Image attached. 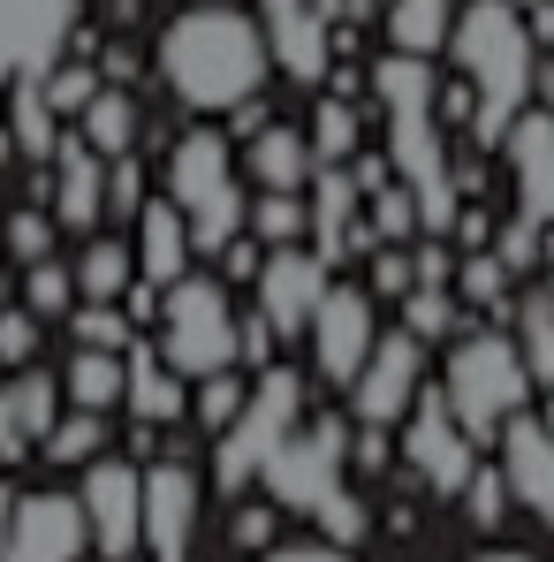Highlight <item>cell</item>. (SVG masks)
I'll use <instances>...</instances> for the list:
<instances>
[{
	"mask_svg": "<svg viewBox=\"0 0 554 562\" xmlns=\"http://www.w3.org/2000/svg\"><path fill=\"white\" fill-rule=\"evenodd\" d=\"M478 562H532V555H478Z\"/></svg>",
	"mask_w": 554,
	"mask_h": 562,
	"instance_id": "681fc988",
	"label": "cell"
},
{
	"mask_svg": "<svg viewBox=\"0 0 554 562\" xmlns=\"http://www.w3.org/2000/svg\"><path fill=\"white\" fill-rule=\"evenodd\" d=\"M463 502H471V517H478V525H501V502H509V479H501V471H471V486H463Z\"/></svg>",
	"mask_w": 554,
	"mask_h": 562,
	"instance_id": "7bdbcfd3",
	"label": "cell"
},
{
	"mask_svg": "<svg viewBox=\"0 0 554 562\" xmlns=\"http://www.w3.org/2000/svg\"><path fill=\"white\" fill-rule=\"evenodd\" d=\"M501 479H509V494L540 517V525H554V426H540V418H509L501 426Z\"/></svg>",
	"mask_w": 554,
	"mask_h": 562,
	"instance_id": "ac0fdd59",
	"label": "cell"
},
{
	"mask_svg": "<svg viewBox=\"0 0 554 562\" xmlns=\"http://www.w3.org/2000/svg\"><path fill=\"white\" fill-rule=\"evenodd\" d=\"M441 395H449V411L463 418V434L471 441H501V426L524 411V395H532V366H524V350L517 342H501V335H471L449 350V380H441Z\"/></svg>",
	"mask_w": 554,
	"mask_h": 562,
	"instance_id": "8992f818",
	"label": "cell"
},
{
	"mask_svg": "<svg viewBox=\"0 0 554 562\" xmlns=\"http://www.w3.org/2000/svg\"><path fill=\"white\" fill-rule=\"evenodd\" d=\"M8 525H15V486H0V562H8Z\"/></svg>",
	"mask_w": 554,
	"mask_h": 562,
	"instance_id": "c3c4849f",
	"label": "cell"
},
{
	"mask_svg": "<svg viewBox=\"0 0 554 562\" xmlns=\"http://www.w3.org/2000/svg\"><path fill=\"white\" fill-rule=\"evenodd\" d=\"M99 85H106V77H99V69H84V61H54V69H46V99H54L61 114H84Z\"/></svg>",
	"mask_w": 554,
	"mask_h": 562,
	"instance_id": "74e56055",
	"label": "cell"
},
{
	"mask_svg": "<svg viewBox=\"0 0 554 562\" xmlns=\"http://www.w3.org/2000/svg\"><path fill=\"white\" fill-rule=\"evenodd\" d=\"M403 457H410V471H418L433 494H463L471 471H478V441L463 434L449 395H418L410 418H403Z\"/></svg>",
	"mask_w": 554,
	"mask_h": 562,
	"instance_id": "8fae6325",
	"label": "cell"
},
{
	"mask_svg": "<svg viewBox=\"0 0 554 562\" xmlns=\"http://www.w3.org/2000/svg\"><path fill=\"white\" fill-rule=\"evenodd\" d=\"M190 259H197V244H190L183 205L176 198H145V213H137V274L176 289L190 274Z\"/></svg>",
	"mask_w": 554,
	"mask_h": 562,
	"instance_id": "7402d4cb",
	"label": "cell"
},
{
	"mask_svg": "<svg viewBox=\"0 0 554 562\" xmlns=\"http://www.w3.org/2000/svg\"><path fill=\"white\" fill-rule=\"evenodd\" d=\"M509 176H517V205L547 228L554 221V114H517L509 122Z\"/></svg>",
	"mask_w": 554,
	"mask_h": 562,
	"instance_id": "44dd1931",
	"label": "cell"
},
{
	"mask_svg": "<svg viewBox=\"0 0 554 562\" xmlns=\"http://www.w3.org/2000/svg\"><path fill=\"white\" fill-rule=\"evenodd\" d=\"M168 198L183 205L190 244H197L205 259H221V251L244 236V221H251L221 130H183V137H176V153H168Z\"/></svg>",
	"mask_w": 554,
	"mask_h": 562,
	"instance_id": "277c9868",
	"label": "cell"
},
{
	"mask_svg": "<svg viewBox=\"0 0 554 562\" xmlns=\"http://www.w3.org/2000/svg\"><path fill=\"white\" fill-rule=\"evenodd\" d=\"M267 69H274L267 23L228 8V0H190L160 31V85L190 114H244L267 92Z\"/></svg>",
	"mask_w": 554,
	"mask_h": 562,
	"instance_id": "6da1fadb",
	"label": "cell"
},
{
	"mask_svg": "<svg viewBox=\"0 0 554 562\" xmlns=\"http://www.w3.org/2000/svg\"><path fill=\"white\" fill-rule=\"evenodd\" d=\"M517 350H524V366H532V387H554V304L547 296H532V304L517 312Z\"/></svg>",
	"mask_w": 554,
	"mask_h": 562,
	"instance_id": "d6a6232c",
	"label": "cell"
},
{
	"mask_svg": "<svg viewBox=\"0 0 554 562\" xmlns=\"http://www.w3.org/2000/svg\"><path fill=\"white\" fill-rule=\"evenodd\" d=\"M46 213H54L61 228H77V236H92L99 221H106V160H99L84 137H61V153H54V198H46Z\"/></svg>",
	"mask_w": 554,
	"mask_h": 562,
	"instance_id": "ffe728a7",
	"label": "cell"
},
{
	"mask_svg": "<svg viewBox=\"0 0 554 562\" xmlns=\"http://www.w3.org/2000/svg\"><path fill=\"white\" fill-rule=\"evenodd\" d=\"M259 562H350V555L327 540V548H274V555H259Z\"/></svg>",
	"mask_w": 554,
	"mask_h": 562,
	"instance_id": "7dc6e473",
	"label": "cell"
},
{
	"mask_svg": "<svg viewBox=\"0 0 554 562\" xmlns=\"http://www.w3.org/2000/svg\"><path fill=\"white\" fill-rule=\"evenodd\" d=\"M449 31H456V0H395V8H387L395 54H441Z\"/></svg>",
	"mask_w": 554,
	"mask_h": 562,
	"instance_id": "f546056e",
	"label": "cell"
},
{
	"mask_svg": "<svg viewBox=\"0 0 554 562\" xmlns=\"http://www.w3.org/2000/svg\"><path fill=\"white\" fill-rule=\"evenodd\" d=\"M327 289H335V281H327V259L304 251V244H274V251L259 259V312H267L274 335H304Z\"/></svg>",
	"mask_w": 554,
	"mask_h": 562,
	"instance_id": "9a60e30c",
	"label": "cell"
},
{
	"mask_svg": "<svg viewBox=\"0 0 554 562\" xmlns=\"http://www.w3.org/2000/svg\"><path fill=\"white\" fill-rule=\"evenodd\" d=\"M38 449H46V464H92V457H106V411H69V418H54V434H46Z\"/></svg>",
	"mask_w": 554,
	"mask_h": 562,
	"instance_id": "4dcf8cb0",
	"label": "cell"
},
{
	"mask_svg": "<svg viewBox=\"0 0 554 562\" xmlns=\"http://www.w3.org/2000/svg\"><path fill=\"white\" fill-rule=\"evenodd\" d=\"M304 335H312V366H319V380L350 387V380L365 373L372 342H380V312H372L365 289H327Z\"/></svg>",
	"mask_w": 554,
	"mask_h": 562,
	"instance_id": "4fadbf2b",
	"label": "cell"
},
{
	"mask_svg": "<svg viewBox=\"0 0 554 562\" xmlns=\"http://www.w3.org/2000/svg\"><path fill=\"white\" fill-rule=\"evenodd\" d=\"M312 176V137L289 122H259L251 130V183L259 190H304Z\"/></svg>",
	"mask_w": 554,
	"mask_h": 562,
	"instance_id": "d4e9b609",
	"label": "cell"
},
{
	"mask_svg": "<svg viewBox=\"0 0 554 562\" xmlns=\"http://www.w3.org/2000/svg\"><path fill=\"white\" fill-rule=\"evenodd\" d=\"M23 304L38 312V319H69L77 304H84V289H77V267H54V259H38L31 281H23Z\"/></svg>",
	"mask_w": 554,
	"mask_h": 562,
	"instance_id": "1f68e13d",
	"label": "cell"
},
{
	"mask_svg": "<svg viewBox=\"0 0 554 562\" xmlns=\"http://www.w3.org/2000/svg\"><path fill=\"white\" fill-rule=\"evenodd\" d=\"M0 251L23 259V267H38V259L54 251V213H46V205H23L15 221H0Z\"/></svg>",
	"mask_w": 554,
	"mask_h": 562,
	"instance_id": "836d02e7",
	"label": "cell"
},
{
	"mask_svg": "<svg viewBox=\"0 0 554 562\" xmlns=\"http://www.w3.org/2000/svg\"><path fill=\"white\" fill-rule=\"evenodd\" d=\"M463 296L494 304V296H501V259H471V267H463Z\"/></svg>",
	"mask_w": 554,
	"mask_h": 562,
	"instance_id": "f6af8a7d",
	"label": "cell"
},
{
	"mask_svg": "<svg viewBox=\"0 0 554 562\" xmlns=\"http://www.w3.org/2000/svg\"><path fill=\"white\" fill-rule=\"evenodd\" d=\"M0 114H8V106H0Z\"/></svg>",
	"mask_w": 554,
	"mask_h": 562,
	"instance_id": "816d5d0a",
	"label": "cell"
},
{
	"mask_svg": "<svg viewBox=\"0 0 554 562\" xmlns=\"http://www.w3.org/2000/svg\"><path fill=\"white\" fill-rule=\"evenodd\" d=\"M77 319V342H92V350H129V312L122 304H84V312H69Z\"/></svg>",
	"mask_w": 554,
	"mask_h": 562,
	"instance_id": "f35d334b",
	"label": "cell"
},
{
	"mask_svg": "<svg viewBox=\"0 0 554 562\" xmlns=\"http://www.w3.org/2000/svg\"><path fill=\"white\" fill-rule=\"evenodd\" d=\"M38 312L31 304H0V366L15 373V366H31V350H38Z\"/></svg>",
	"mask_w": 554,
	"mask_h": 562,
	"instance_id": "8d00e7d4",
	"label": "cell"
},
{
	"mask_svg": "<svg viewBox=\"0 0 554 562\" xmlns=\"http://www.w3.org/2000/svg\"><path fill=\"white\" fill-rule=\"evenodd\" d=\"M137 213H145V168L122 153L114 176H106V221H137Z\"/></svg>",
	"mask_w": 554,
	"mask_h": 562,
	"instance_id": "60d3db41",
	"label": "cell"
},
{
	"mask_svg": "<svg viewBox=\"0 0 554 562\" xmlns=\"http://www.w3.org/2000/svg\"><path fill=\"white\" fill-rule=\"evenodd\" d=\"M77 502H84V525H92V548L106 562H129L145 548V471L122 464V457H92L84 464V486H77Z\"/></svg>",
	"mask_w": 554,
	"mask_h": 562,
	"instance_id": "9c48e42d",
	"label": "cell"
},
{
	"mask_svg": "<svg viewBox=\"0 0 554 562\" xmlns=\"http://www.w3.org/2000/svg\"><path fill=\"white\" fill-rule=\"evenodd\" d=\"M274 540V509H244L236 517V548H267Z\"/></svg>",
	"mask_w": 554,
	"mask_h": 562,
	"instance_id": "bcb514c9",
	"label": "cell"
},
{
	"mask_svg": "<svg viewBox=\"0 0 554 562\" xmlns=\"http://www.w3.org/2000/svg\"><path fill=\"white\" fill-rule=\"evenodd\" d=\"M342 464H350V434L342 418H319V426H296L267 464V494L296 517H327L350 486H342Z\"/></svg>",
	"mask_w": 554,
	"mask_h": 562,
	"instance_id": "ba28073f",
	"label": "cell"
},
{
	"mask_svg": "<svg viewBox=\"0 0 554 562\" xmlns=\"http://www.w3.org/2000/svg\"><path fill=\"white\" fill-rule=\"evenodd\" d=\"M137 244H122V236H92L84 251H77V289H84V304H122L129 289H137Z\"/></svg>",
	"mask_w": 554,
	"mask_h": 562,
	"instance_id": "83f0119b",
	"label": "cell"
},
{
	"mask_svg": "<svg viewBox=\"0 0 554 562\" xmlns=\"http://www.w3.org/2000/svg\"><path fill=\"white\" fill-rule=\"evenodd\" d=\"M61 395L77 403V411H114L122 395H129V350H77L69 358V373H61Z\"/></svg>",
	"mask_w": 554,
	"mask_h": 562,
	"instance_id": "4316f807",
	"label": "cell"
},
{
	"mask_svg": "<svg viewBox=\"0 0 554 562\" xmlns=\"http://www.w3.org/2000/svg\"><path fill=\"white\" fill-rule=\"evenodd\" d=\"M251 228H259V244H296L312 221H304L296 190H259V205H251Z\"/></svg>",
	"mask_w": 554,
	"mask_h": 562,
	"instance_id": "e575fe53",
	"label": "cell"
},
{
	"mask_svg": "<svg viewBox=\"0 0 554 562\" xmlns=\"http://www.w3.org/2000/svg\"><path fill=\"white\" fill-rule=\"evenodd\" d=\"M358 198H365L358 176H342V168H327V176H319V198H312V244H319V259H327V267L365 236V228H358Z\"/></svg>",
	"mask_w": 554,
	"mask_h": 562,
	"instance_id": "cb8c5ba5",
	"label": "cell"
},
{
	"mask_svg": "<svg viewBox=\"0 0 554 562\" xmlns=\"http://www.w3.org/2000/svg\"><path fill=\"white\" fill-rule=\"evenodd\" d=\"M449 46H456V69H463V85H471L478 137L486 145L509 137L524 92L540 85V38H532V23L517 15V0H471L456 15V31H449Z\"/></svg>",
	"mask_w": 554,
	"mask_h": 562,
	"instance_id": "3957f363",
	"label": "cell"
},
{
	"mask_svg": "<svg viewBox=\"0 0 554 562\" xmlns=\"http://www.w3.org/2000/svg\"><path fill=\"white\" fill-rule=\"evenodd\" d=\"M259 23H267V46L296 85H319L327 77V8L319 0H259Z\"/></svg>",
	"mask_w": 554,
	"mask_h": 562,
	"instance_id": "d6986e66",
	"label": "cell"
},
{
	"mask_svg": "<svg viewBox=\"0 0 554 562\" xmlns=\"http://www.w3.org/2000/svg\"><path fill=\"white\" fill-rule=\"evenodd\" d=\"M84 31V0H0V77H46Z\"/></svg>",
	"mask_w": 554,
	"mask_h": 562,
	"instance_id": "30bf717a",
	"label": "cell"
},
{
	"mask_svg": "<svg viewBox=\"0 0 554 562\" xmlns=\"http://www.w3.org/2000/svg\"><path fill=\"white\" fill-rule=\"evenodd\" d=\"M403 312H410V335H418V342H426V335H449V319H456L449 289H433V281H418V289L403 296Z\"/></svg>",
	"mask_w": 554,
	"mask_h": 562,
	"instance_id": "ab89813d",
	"label": "cell"
},
{
	"mask_svg": "<svg viewBox=\"0 0 554 562\" xmlns=\"http://www.w3.org/2000/svg\"><path fill=\"white\" fill-rule=\"evenodd\" d=\"M312 153H319V160H350V153H358V114H350V99H327V106H319Z\"/></svg>",
	"mask_w": 554,
	"mask_h": 562,
	"instance_id": "d590c367",
	"label": "cell"
},
{
	"mask_svg": "<svg viewBox=\"0 0 554 562\" xmlns=\"http://www.w3.org/2000/svg\"><path fill=\"white\" fill-rule=\"evenodd\" d=\"M54 418H61V373L15 366V380L0 387V464L31 457V449L54 434Z\"/></svg>",
	"mask_w": 554,
	"mask_h": 562,
	"instance_id": "e0dca14e",
	"label": "cell"
},
{
	"mask_svg": "<svg viewBox=\"0 0 554 562\" xmlns=\"http://www.w3.org/2000/svg\"><path fill=\"white\" fill-rule=\"evenodd\" d=\"M122 403L137 426H168V418H183V373L160 350H129V395Z\"/></svg>",
	"mask_w": 554,
	"mask_h": 562,
	"instance_id": "484cf974",
	"label": "cell"
},
{
	"mask_svg": "<svg viewBox=\"0 0 554 562\" xmlns=\"http://www.w3.org/2000/svg\"><path fill=\"white\" fill-rule=\"evenodd\" d=\"M0 304H8V281H0Z\"/></svg>",
	"mask_w": 554,
	"mask_h": 562,
	"instance_id": "f907efd6",
	"label": "cell"
},
{
	"mask_svg": "<svg viewBox=\"0 0 554 562\" xmlns=\"http://www.w3.org/2000/svg\"><path fill=\"white\" fill-rule=\"evenodd\" d=\"M137 130H145V114H137V99L122 92V85H99L92 106L77 114V137L92 145L99 160H122V153L137 145Z\"/></svg>",
	"mask_w": 554,
	"mask_h": 562,
	"instance_id": "f1b7e54d",
	"label": "cell"
},
{
	"mask_svg": "<svg viewBox=\"0 0 554 562\" xmlns=\"http://www.w3.org/2000/svg\"><path fill=\"white\" fill-rule=\"evenodd\" d=\"M92 525L77 494H15V525H8V562H84Z\"/></svg>",
	"mask_w": 554,
	"mask_h": 562,
	"instance_id": "5bb4252c",
	"label": "cell"
},
{
	"mask_svg": "<svg viewBox=\"0 0 554 562\" xmlns=\"http://www.w3.org/2000/svg\"><path fill=\"white\" fill-rule=\"evenodd\" d=\"M152 327H160V358L183 380L236 373V358H244V327H236V304H228L221 281L183 274L160 296V319H152Z\"/></svg>",
	"mask_w": 554,
	"mask_h": 562,
	"instance_id": "5b68a950",
	"label": "cell"
},
{
	"mask_svg": "<svg viewBox=\"0 0 554 562\" xmlns=\"http://www.w3.org/2000/svg\"><path fill=\"white\" fill-rule=\"evenodd\" d=\"M244 395H251V387H236L228 373L197 380V426H213V434H221V426H228V418L244 411Z\"/></svg>",
	"mask_w": 554,
	"mask_h": 562,
	"instance_id": "b9f144b4",
	"label": "cell"
},
{
	"mask_svg": "<svg viewBox=\"0 0 554 562\" xmlns=\"http://www.w3.org/2000/svg\"><path fill=\"white\" fill-rule=\"evenodd\" d=\"M8 137L23 160H54L61 153V106L46 99V77H15L8 85Z\"/></svg>",
	"mask_w": 554,
	"mask_h": 562,
	"instance_id": "603a6c76",
	"label": "cell"
},
{
	"mask_svg": "<svg viewBox=\"0 0 554 562\" xmlns=\"http://www.w3.org/2000/svg\"><path fill=\"white\" fill-rule=\"evenodd\" d=\"M372 281H380L387 296H410V289H418V267H410L403 251H372Z\"/></svg>",
	"mask_w": 554,
	"mask_h": 562,
	"instance_id": "ee69618b",
	"label": "cell"
},
{
	"mask_svg": "<svg viewBox=\"0 0 554 562\" xmlns=\"http://www.w3.org/2000/svg\"><path fill=\"white\" fill-rule=\"evenodd\" d=\"M190 540H197V471L152 464L145 471V548L152 562H190Z\"/></svg>",
	"mask_w": 554,
	"mask_h": 562,
	"instance_id": "2e32d148",
	"label": "cell"
},
{
	"mask_svg": "<svg viewBox=\"0 0 554 562\" xmlns=\"http://www.w3.org/2000/svg\"><path fill=\"white\" fill-rule=\"evenodd\" d=\"M372 92H380V114H387V168L410 183L418 221L456 228V176H449V153H441V130H433V69H426V54H387L372 69Z\"/></svg>",
	"mask_w": 554,
	"mask_h": 562,
	"instance_id": "7a4b0ae2",
	"label": "cell"
},
{
	"mask_svg": "<svg viewBox=\"0 0 554 562\" xmlns=\"http://www.w3.org/2000/svg\"><path fill=\"white\" fill-rule=\"evenodd\" d=\"M304 426V380L289 373V366H267L259 387L244 395V411L221 426V449H213V479H221V494H244L251 479H267L274 464V449Z\"/></svg>",
	"mask_w": 554,
	"mask_h": 562,
	"instance_id": "52a82bcc",
	"label": "cell"
},
{
	"mask_svg": "<svg viewBox=\"0 0 554 562\" xmlns=\"http://www.w3.org/2000/svg\"><path fill=\"white\" fill-rule=\"evenodd\" d=\"M418 380H426V342L403 327V335H380L365 358V373L350 380V403H358V426H403L410 403H418Z\"/></svg>",
	"mask_w": 554,
	"mask_h": 562,
	"instance_id": "7c38bea8",
	"label": "cell"
}]
</instances>
